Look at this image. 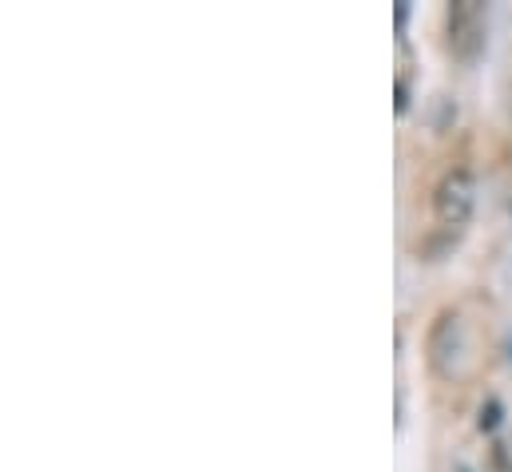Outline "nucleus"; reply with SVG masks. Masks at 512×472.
<instances>
[{
	"label": "nucleus",
	"instance_id": "obj_5",
	"mask_svg": "<svg viewBox=\"0 0 512 472\" xmlns=\"http://www.w3.org/2000/svg\"><path fill=\"white\" fill-rule=\"evenodd\" d=\"M493 472H512L509 445H493Z\"/></svg>",
	"mask_w": 512,
	"mask_h": 472
},
{
	"label": "nucleus",
	"instance_id": "obj_1",
	"mask_svg": "<svg viewBox=\"0 0 512 472\" xmlns=\"http://www.w3.org/2000/svg\"><path fill=\"white\" fill-rule=\"evenodd\" d=\"M445 40L453 60L461 64H477L489 40V4L481 0H453L449 16H445Z\"/></svg>",
	"mask_w": 512,
	"mask_h": 472
},
{
	"label": "nucleus",
	"instance_id": "obj_3",
	"mask_svg": "<svg viewBox=\"0 0 512 472\" xmlns=\"http://www.w3.org/2000/svg\"><path fill=\"white\" fill-rule=\"evenodd\" d=\"M473 207H477V179L473 171L465 167H453L437 179L433 187V219L441 231H465V223L473 219Z\"/></svg>",
	"mask_w": 512,
	"mask_h": 472
},
{
	"label": "nucleus",
	"instance_id": "obj_6",
	"mask_svg": "<svg viewBox=\"0 0 512 472\" xmlns=\"http://www.w3.org/2000/svg\"><path fill=\"white\" fill-rule=\"evenodd\" d=\"M505 350H509V365H512V330H509V346H505Z\"/></svg>",
	"mask_w": 512,
	"mask_h": 472
},
{
	"label": "nucleus",
	"instance_id": "obj_4",
	"mask_svg": "<svg viewBox=\"0 0 512 472\" xmlns=\"http://www.w3.org/2000/svg\"><path fill=\"white\" fill-rule=\"evenodd\" d=\"M497 421H501V401L497 397H489V405H481V433H493L497 429Z\"/></svg>",
	"mask_w": 512,
	"mask_h": 472
},
{
	"label": "nucleus",
	"instance_id": "obj_2",
	"mask_svg": "<svg viewBox=\"0 0 512 472\" xmlns=\"http://www.w3.org/2000/svg\"><path fill=\"white\" fill-rule=\"evenodd\" d=\"M465 354H469V338H465V318L461 310H441L429 326V338H425V357H429V369L445 381L461 377L465 369Z\"/></svg>",
	"mask_w": 512,
	"mask_h": 472
}]
</instances>
